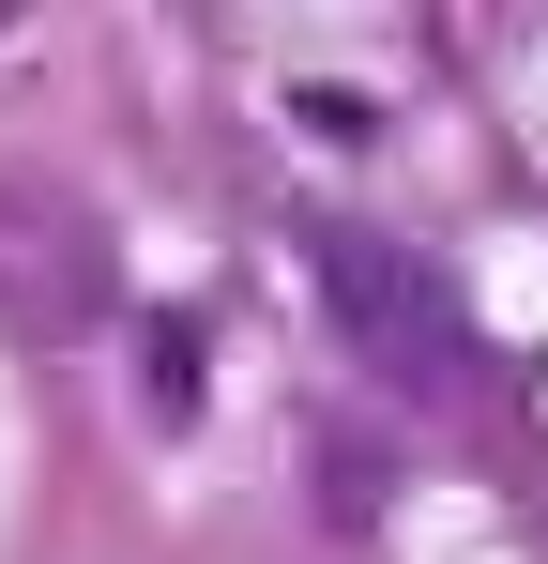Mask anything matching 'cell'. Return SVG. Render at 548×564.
Instances as JSON below:
<instances>
[{"label":"cell","mask_w":548,"mask_h":564,"mask_svg":"<svg viewBox=\"0 0 548 564\" xmlns=\"http://www.w3.org/2000/svg\"><path fill=\"white\" fill-rule=\"evenodd\" d=\"M305 275H320V321L351 336V367L381 397H412V412H457V397H487V336H472V305L427 245H396V229H365V214H320L305 229Z\"/></svg>","instance_id":"obj_1"},{"label":"cell","mask_w":548,"mask_h":564,"mask_svg":"<svg viewBox=\"0 0 548 564\" xmlns=\"http://www.w3.org/2000/svg\"><path fill=\"white\" fill-rule=\"evenodd\" d=\"M122 305V260H107V229H91L62 184H0V336L15 351H62Z\"/></svg>","instance_id":"obj_2"},{"label":"cell","mask_w":548,"mask_h":564,"mask_svg":"<svg viewBox=\"0 0 548 564\" xmlns=\"http://www.w3.org/2000/svg\"><path fill=\"white\" fill-rule=\"evenodd\" d=\"M15 15H31V0H0V31H15Z\"/></svg>","instance_id":"obj_3"}]
</instances>
